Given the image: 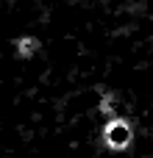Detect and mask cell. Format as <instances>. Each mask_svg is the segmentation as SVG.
Listing matches in <instances>:
<instances>
[{
	"label": "cell",
	"instance_id": "cell-1",
	"mask_svg": "<svg viewBox=\"0 0 153 158\" xmlns=\"http://www.w3.org/2000/svg\"><path fill=\"white\" fill-rule=\"evenodd\" d=\"M131 139H134V133H131V125H128L125 119L111 117V119L106 122V128H103V144H106L109 150L123 153V150L131 144Z\"/></svg>",
	"mask_w": 153,
	"mask_h": 158
},
{
	"label": "cell",
	"instance_id": "cell-2",
	"mask_svg": "<svg viewBox=\"0 0 153 158\" xmlns=\"http://www.w3.org/2000/svg\"><path fill=\"white\" fill-rule=\"evenodd\" d=\"M36 50H39V42H36V39H31V36H25V39H17V56L28 58V56H33Z\"/></svg>",
	"mask_w": 153,
	"mask_h": 158
}]
</instances>
